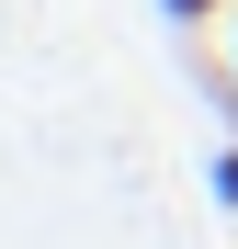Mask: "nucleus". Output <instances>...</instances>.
Masks as SVG:
<instances>
[{"instance_id":"1","label":"nucleus","mask_w":238,"mask_h":249,"mask_svg":"<svg viewBox=\"0 0 238 249\" xmlns=\"http://www.w3.org/2000/svg\"><path fill=\"white\" fill-rule=\"evenodd\" d=\"M159 12H170V34H216V23L238 12V0H159Z\"/></svg>"},{"instance_id":"2","label":"nucleus","mask_w":238,"mask_h":249,"mask_svg":"<svg viewBox=\"0 0 238 249\" xmlns=\"http://www.w3.org/2000/svg\"><path fill=\"white\" fill-rule=\"evenodd\" d=\"M204 181H216V204H238V147H216V170H204Z\"/></svg>"},{"instance_id":"3","label":"nucleus","mask_w":238,"mask_h":249,"mask_svg":"<svg viewBox=\"0 0 238 249\" xmlns=\"http://www.w3.org/2000/svg\"><path fill=\"white\" fill-rule=\"evenodd\" d=\"M227 68H238V12H227Z\"/></svg>"}]
</instances>
